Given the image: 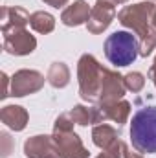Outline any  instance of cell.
Returning <instances> with one entry per match:
<instances>
[{
    "instance_id": "6da1fadb",
    "label": "cell",
    "mask_w": 156,
    "mask_h": 158,
    "mask_svg": "<svg viewBox=\"0 0 156 158\" xmlns=\"http://www.w3.org/2000/svg\"><path fill=\"white\" fill-rule=\"evenodd\" d=\"M153 2H140L132 6H125L117 13V20L125 26L130 28L138 39H140V55L147 57L153 53L156 48V28L153 26V11H154Z\"/></svg>"
},
{
    "instance_id": "7a4b0ae2",
    "label": "cell",
    "mask_w": 156,
    "mask_h": 158,
    "mask_svg": "<svg viewBox=\"0 0 156 158\" xmlns=\"http://www.w3.org/2000/svg\"><path fill=\"white\" fill-rule=\"evenodd\" d=\"M130 142L142 155L156 153V107H143L132 116Z\"/></svg>"
},
{
    "instance_id": "3957f363",
    "label": "cell",
    "mask_w": 156,
    "mask_h": 158,
    "mask_svg": "<svg viewBox=\"0 0 156 158\" xmlns=\"http://www.w3.org/2000/svg\"><path fill=\"white\" fill-rule=\"evenodd\" d=\"M105 55L117 68L129 66L140 55V39L129 31H114L105 40Z\"/></svg>"
},
{
    "instance_id": "277c9868",
    "label": "cell",
    "mask_w": 156,
    "mask_h": 158,
    "mask_svg": "<svg viewBox=\"0 0 156 158\" xmlns=\"http://www.w3.org/2000/svg\"><path fill=\"white\" fill-rule=\"evenodd\" d=\"M103 68L97 59L90 53L81 55L77 63V79H79V94L84 101L97 103L99 99V88L103 79Z\"/></svg>"
},
{
    "instance_id": "5b68a950",
    "label": "cell",
    "mask_w": 156,
    "mask_h": 158,
    "mask_svg": "<svg viewBox=\"0 0 156 158\" xmlns=\"http://www.w3.org/2000/svg\"><path fill=\"white\" fill-rule=\"evenodd\" d=\"M125 81L123 76H119L117 72H112L109 68H103V79H101V88H99V99L97 105H110L116 103L119 99H123L125 96Z\"/></svg>"
},
{
    "instance_id": "8992f818",
    "label": "cell",
    "mask_w": 156,
    "mask_h": 158,
    "mask_svg": "<svg viewBox=\"0 0 156 158\" xmlns=\"http://www.w3.org/2000/svg\"><path fill=\"white\" fill-rule=\"evenodd\" d=\"M53 142L63 158H88L90 153L74 131H53Z\"/></svg>"
},
{
    "instance_id": "52a82bcc",
    "label": "cell",
    "mask_w": 156,
    "mask_h": 158,
    "mask_svg": "<svg viewBox=\"0 0 156 158\" xmlns=\"http://www.w3.org/2000/svg\"><path fill=\"white\" fill-rule=\"evenodd\" d=\"M44 86V76L37 70H18L11 77V96L24 98L35 94Z\"/></svg>"
},
{
    "instance_id": "ba28073f",
    "label": "cell",
    "mask_w": 156,
    "mask_h": 158,
    "mask_svg": "<svg viewBox=\"0 0 156 158\" xmlns=\"http://www.w3.org/2000/svg\"><path fill=\"white\" fill-rule=\"evenodd\" d=\"M35 48H37V39L26 28L4 33V50L11 55H30Z\"/></svg>"
},
{
    "instance_id": "9c48e42d",
    "label": "cell",
    "mask_w": 156,
    "mask_h": 158,
    "mask_svg": "<svg viewBox=\"0 0 156 158\" xmlns=\"http://www.w3.org/2000/svg\"><path fill=\"white\" fill-rule=\"evenodd\" d=\"M116 4H112L110 0H96V6L90 11V19L86 22V28L90 33L97 35L103 33L114 20L116 17Z\"/></svg>"
},
{
    "instance_id": "30bf717a",
    "label": "cell",
    "mask_w": 156,
    "mask_h": 158,
    "mask_svg": "<svg viewBox=\"0 0 156 158\" xmlns=\"http://www.w3.org/2000/svg\"><path fill=\"white\" fill-rule=\"evenodd\" d=\"M24 155L28 158H63L53 142V136H46V134H37L28 138L24 143Z\"/></svg>"
},
{
    "instance_id": "8fae6325",
    "label": "cell",
    "mask_w": 156,
    "mask_h": 158,
    "mask_svg": "<svg viewBox=\"0 0 156 158\" xmlns=\"http://www.w3.org/2000/svg\"><path fill=\"white\" fill-rule=\"evenodd\" d=\"M90 11L92 7L88 6V2L84 0H77L74 2L72 6L64 7L63 13H61V20L64 26H81V24H86L88 19H90Z\"/></svg>"
},
{
    "instance_id": "7c38bea8",
    "label": "cell",
    "mask_w": 156,
    "mask_h": 158,
    "mask_svg": "<svg viewBox=\"0 0 156 158\" xmlns=\"http://www.w3.org/2000/svg\"><path fill=\"white\" fill-rule=\"evenodd\" d=\"M31 15L22 7H2V33L11 30H22L30 24Z\"/></svg>"
},
{
    "instance_id": "4fadbf2b",
    "label": "cell",
    "mask_w": 156,
    "mask_h": 158,
    "mask_svg": "<svg viewBox=\"0 0 156 158\" xmlns=\"http://www.w3.org/2000/svg\"><path fill=\"white\" fill-rule=\"evenodd\" d=\"M28 112L20 105H6L0 110V119L13 131H24L28 125Z\"/></svg>"
},
{
    "instance_id": "5bb4252c",
    "label": "cell",
    "mask_w": 156,
    "mask_h": 158,
    "mask_svg": "<svg viewBox=\"0 0 156 158\" xmlns=\"http://www.w3.org/2000/svg\"><path fill=\"white\" fill-rule=\"evenodd\" d=\"M99 107V105H97ZM101 114H103V119H112L114 123L121 125L125 123L129 114H130V103L125 101V99H119L116 103H110V105H103L99 107Z\"/></svg>"
},
{
    "instance_id": "9a60e30c",
    "label": "cell",
    "mask_w": 156,
    "mask_h": 158,
    "mask_svg": "<svg viewBox=\"0 0 156 158\" xmlns=\"http://www.w3.org/2000/svg\"><path fill=\"white\" fill-rule=\"evenodd\" d=\"M92 140L99 149H109L117 142V131L109 123H99L92 129Z\"/></svg>"
},
{
    "instance_id": "2e32d148",
    "label": "cell",
    "mask_w": 156,
    "mask_h": 158,
    "mask_svg": "<svg viewBox=\"0 0 156 158\" xmlns=\"http://www.w3.org/2000/svg\"><path fill=\"white\" fill-rule=\"evenodd\" d=\"M46 81L53 86V88H64L68 83H70V70L64 63H53L48 70V76Z\"/></svg>"
},
{
    "instance_id": "e0dca14e",
    "label": "cell",
    "mask_w": 156,
    "mask_h": 158,
    "mask_svg": "<svg viewBox=\"0 0 156 158\" xmlns=\"http://www.w3.org/2000/svg\"><path fill=\"white\" fill-rule=\"evenodd\" d=\"M30 26L37 31V33H51L55 28V19L53 15H50L48 11H35L30 19Z\"/></svg>"
},
{
    "instance_id": "ac0fdd59",
    "label": "cell",
    "mask_w": 156,
    "mask_h": 158,
    "mask_svg": "<svg viewBox=\"0 0 156 158\" xmlns=\"http://www.w3.org/2000/svg\"><path fill=\"white\" fill-rule=\"evenodd\" d=\"M123 81H125V88L130 90L132 94L142 92L143 86H145V77H143L140 72H130V74L123 76Z\"/></svg>"
},
{
    "instance_id": "d6986e66",
    "label": "cell",
    "mask_w": 156,
    "mask_h": 158,
    "mask_svg": "<svg viewBox=\"0 0 156 158\" xmlns=\"http://www.w3.org/2000/svg\"><path fill=\"white\" fill-rule=\"evenodd\" d=\"M121 156H123V142L117 140L112 147L103 149V153H101L97 158H121Z\"/></svg>"
},
{
    "instance_id": "ffe728a7",
    "label": "cell",
    "mask_w": 156,
    "mask_h": 158,
    "mask_svg": "<svg viewBox=\"0 0 156 158\" xmlns=\"http://www.w3.org/2000/svg\"><path fill=\"white\" fill-rule=\"evenodd\" d=\"M123 158H143L142 153H132V149L123 142Z\"/></svg>"
},
{
    "instance_id": "44dd1931",
    "label": "cell",
    "mask_w": 156,
    "mask_h": 158,
    "mask_svg": "<svg viewBox=\"0 0 156 158\" xmlns=\"http://www.w3.org/2000/svg\"><path fill=\"white\" fill-rule=\"evenodd\" d=\"M42 2H46L48 6H51V7H57V9L68 4V0H42Z\"/></svg>"
},
{
    "instance_id": "7402d4cb",
    "label": "cell",
    "mask_w": 156,
    "mask_h": 158,
    "mask_svg": "<svg viewBox=\"0 0 156 158\" xmlns=\"http://www.w3.org/2000/svg\"><path fill=\"white\" fill-rule=\"evenodd\" d=\"M149 77L153 79V83H154V86H156V57H154V63H153V66L149 68Z\"/></svg>"
},
{
    "instance_id": "603a6c76",
    "label": "cell",
    "mask_w": 156,
    "mask_h": 158,
    "mask_svg": "<svg viewBox=\"0 0 156 158\" xmlns=\"http://www.w3.org/2000/svg\"><path fill=\"white\" fill-rule=\"evenodd\" d=\"M153 26L156 28V6H154V11H153Z\"/></svg>"
},
{
    "instance_id": "cb8c5ba5",
    "label": "cell",
    "mask_w": 156,
    "mask_h": 158,
    "mask_svg": "<svg viewBox=\"0 0 156 158\" xmlns=\"http://www.w3.org/2000/svg\"><path fill=\"white\" fill-rule=\"evenodd\" d=\"M110 2H112V4H116V6H117V4H125L127 0H110Z\"/></svg>"
},
{
    "instance_id": "d4e9b609",
    "label": "cell",
    "mask_w": 156,
    "mask_h": 158,
    "mask_svg": "<svg viewBox=\"0 0 156 158\" xmlns=\"http://www.w3.org/2000/svg\"><path fill=\"white\" fill-rule=\"evenodd\" d=\"M147 2H153V4H154V2H156V0H147Z\"/></svg>"
}]
</instances>
